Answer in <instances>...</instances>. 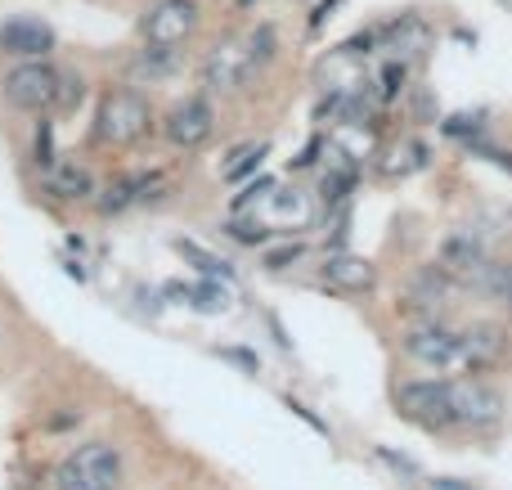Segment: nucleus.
I'll list each match as a JSON object with an SVG mask.
<instances>
[{
	"label": "nucleus",
	"mask_w": 512,
	"mask_h": 490,
	"mask_svg": "<svg viewBox=\"0 0 512 490\" xmlns=\"http://www.w3.org/2000/svg\"><path fill=\"white\" fill-rule=\"evenodd\" d=\"M333 9H337V0H319V5L310 9V36H315L319 27H324L328 18H333Z\"/></svg>",
	"instance_id": "obj_37"
},
{
	"label": "nucleus",
	"mask_w": 512,
	"mask_h": 490,
	"mask_svg": "<svg viewBox=\"0 0 512 490\" xmlns=\"http://www.w3.org/2000/svg\"><path fill=\"white\" fill-rule=\"evenodd\" d=\"M216 356H221V360H234L243 374H261V360H256V351H248V347H216Z\"/></svg>",
	"instance_id": "obj_36"
},
{
	"label": "nucleus",
	"mask_w": 512,
	"mask_h": 490,
	"mask_svg": "<svg viewBox=\"0 0 512 490\" xmlns=\"http://www.w3.org/2000/svg\"><path fill=\"white\" fill-rule=\"evenodd\" d=\"M373 50H378V27H364V32L346 36V41L337 45V54H342V59H369Z\"/></svg>",
	"instance_id": "obj_31"
},
{
	"label": "nucleus",
	"mask_w": 512,
	"mask_h": 490,
	"mask_svg": "<svg viewBox=\"0 0 512 490\" xmlns=\"http://www.w3.org/2000/svg\"><path fill=\"white\" fill-rule=\"evenodd\" d=\"M459 347H463V369H472V374L495 369L508 360V329L495 320H472L459 333Z\"/></svg>",
	"instance_id": "obj_17"
},
{
	"label": "nucleus",
	"mask_w": 512,
	"mask_h": 490,
	"mask_svg": "<svg viewBox=\"0 0 512 490\" xmlns=\"http://www.w3.org/2000/svg\"><path fill=\"white\" fill-rule=\"evenodd\" d=\"M59 50V32L54 23H45L41 14H9L0 23V54L14 63L23 59H50Z\"/></svg>",
	"instance_id": "obj_11"
},
{
	"label": "nucleus",
	"mask_w": 512,
	"mask_h": 490,
	"mask_svg": "<svg viewBox=\"0 0 512 490\" xmlns=\"http://www.w3.org/2000/svg\"><path fill=\"white\" fill-rule=\"evenodd\" d=\"M54 131H59V117L54 113H41L32 126V162L36 171H45L54 158H59V149H54Z\"/></svg>",
	"instance_id": "obj_26"
},
{
	"label": "nucleus",
	"mask_w": 512,
	"mask_h": 490,
	"mask_svg": "<svg viewBox=\"0 0 512 490\" xmlns=\"http://www.w3.org/2000/svg\"><path fill=\"white\" fill-rule=\"evenodd\" d=\"M63 77H68V68H59L54 54L50 59H23L0 77V99H5L14 113H32V117L54 113L59 117Z\"/></svg>",
	"instance_id": "obj_2"
},
{
	"label": "nucleus",
	"mask_w": 512,
	"mask_h": 490,
	"mask_svg": "<svg viewBox=\"0 0 512 490\" xmlns=\"http://www.w3.org/2000/svg\"><path fill=\"white\" fill-rule=\"evenodd\" d=\"M221 234L230 243H239V248H265V243H274L279 225L256 221V212H243V216H230V221H221Z\"/></svg>",
	"instance_id": "obj_23"
},
{
	"label": "nucleus",
	"mask_w": 512,
	"mask_h": 490,
	"mask_svg": "<svg viewBox=\"0 0 512 490\" xmlns=\"http://www.w3.org/2000/svg\"><path fill=\"white\" fill-rule=\"evenodd\" d=\"M436 131L445 135V140H477L481 131H486V113H450V117H441L436 122Z\"/></svg>",
	"instance_id": "obj_27"
},
{
	"label": "nucleus",
	"mask_w": 512,
	"mask_h": 490,
	"mask_svg": "<svg viewBox=\"0 0 512 490\" xmlns=\"http://www.w3.org/2000/svg\"><path fill=\"white\" fill-rule=\"evenodd\" d=\"M409 113H414V122H418V126L441 122V117H436V99H432V90H423V86H409Z\"/></svg>",
	"instance_id": "obj_33"
},
{
	"label": "nucleus",
	"mask_w": 512,
	"mask_h": 490,
	"mask_svg": "<svg viewBox=\"0 0 512 490\" xmlns=\"http://www.w3.org/2000/svg\"><path fill=\"white\" fill-rule=\"evenodd\" d=\"M63 275H68V279H77V284H86V279H90V270H86V261H81L77 252H72V257H63Z\"/></svg>",
	"instance_id": "obj_38"
},
{
	"label": "nucleus",
	"mask_w": 512,
	"mask_h": 490,
	"mask_svg": "<svg viewBox=\"0 0 512 490\" xmlns=\"http://www.w3.org/2000/svg\"><path fill=\"white\" fill-rule=\"evenodd\" d=\"M319 275H324V284L333 288V293H346V297H364L378 288V266L351 248H328Z\"/></svg>",
	"instance_id": "obj_12"
},
{
	"label": "nucleus",
	"mask_w": 512,
	"mask_h": 490,
	"mask_svg": "<svg viewBox=\"0 0 512 490\" xmlns=\"http://www.w3.org/2000/svg\"><path fill=\"white\" fill-rule=\"evenodd\" d=\"M279 185L274 176H252V180H243V189H239V198L230 203V216H243V212H256V207L265 203V194Z\"/></svg>",
	"instance_id": "obj_28"
},
{
	"label": "nucleus",
	"mask_w": 512,
	"mask_h": 490,
	"mask_svg": "<svg viewBox=\"0 0 512 490\" xmlns=\"http://www.w3.org/2000/svg\"><path fill=\"white\" fill-rule=\"evenodd\" d=\"M301 257H306V243H292V239H288V243H274V248L265 243V248H261V266L270 270V275H279V270L297 266Z\"/></svg>",
	"instance_id": "obj_29"
},
{
	"label": "nucleus",
	"mask_w": 512,
	"mask_h": 490,
	"mask_svg": "<svg viewBox=\"0 0 512 490\" xmlns=\"http://www.w3.org/2000/svg\"><path fill=\"white\" fill-rule=\"evenodd\" d=\"M445 414H450V428L490 432L504 423L508 401L486 378H450V387H445Z\"/></svg>",
	"instance_id": "obj_3"
},
{
	"label": "nucleus",
	"mask_w": 512,
	"mask_h": 490,
	"mask_svg": "<svg viewBox=\"0 0 512 490\" xmlns=\"http://www.w3.org/2000/svg\"><path fill=\"white\" fill-rule=\"evenodd\" d=\"M153 122H158V117H153V99L144 95L140 86H108L95 104V126H90V135H95V144H104V149H135V144L153 131Z\"/></svg>",
	"instance_id": "obj_1"
},
{
	"label": "nucleus",
	"mask_w": 512,
	"mask_h": 490,
	"mask_svg": "<svg viewBox=\"0 0 512 490\" xmlns=\"http://www.w3.org/2000/svg\"><path fill=\"white\" fill-rule=\"evenodd\" d=\"M261 207L270 216H279V230L283 225H292V230H315L319 225V203L310 198V189H301V185H292V189L274 185Z\"/></svg>",
	"instance_id": "obj_19"
},
{
	"label": "nucleus",
	"mask_w": 512,
	"mask_h": 490,
	"mask_svg": "<svg viewBox=\"0 0 512 490\" xmlns=\"http://www.w3.org/2000/svg\"><path fill=\"white\" fill-rule=\"evenodd\" d=\"M373 455H378L396 477H405V482H423V468H418L409 455H400V450H391V446H373Z\"/></svg>",
	"instance_id": "obj_30"
},
{
	"label": "nucleus",
	"mask_w": 512,
	"mask_h": 490,
	"mask_svg": "<svg viewBox=\"0 0 512 490\" xmlns=\"http://www.w3.org/2000/svg\"><path fill=\"white\" fill-rule=\"evenodd\" d=\"M41 189L50 198H59V203H90L99 180H95V171H90V162H81L77 153H59V158L41 171Z\"/></svg>",
	"instance_id": "obj_14"
},
{
	"label": "nucleus",
	"mask_w": 512,
	"mask_h": 490,
	"mask_svg": "<svg viewBox=\"0 0 512 490\" xmlns=\"http://www.w3.org/2000/svg\"><path fill=\"white\" fill-rule=\"evenodd\" d=\"M265 324H270V333H274V342H279V347L283 351H292V338H288V329H283V320H279V315H265Z\"/></svg>",
	"instance_id": "obj_39"
},
{
	"label": "nucleus",
	"mask_w": 512,
	"mask_h": 490,
	"mask_svg": "<svg viewBox=\"0 0 512 490\" xmlns=\"http://www.w3.org/2000/svg\"><path fill=\"white\" fill-rule=\"evenodd\" d=\"M436 261H441L450 275H459L463 288H468V279L490 261V243H486V234H481L477 225H459V230H450L441 239V248H436Z\"/></svg>",
	"instance_id": "obj_16"
},
{
	"label": "nucleus",
	"mask_w": 512,
	"mask_h": 490,
	"mask_svg": "<svg viewBox=\"0 0 512 490\" xmlns=\"http://www.w3.org/2000/svg\"><path fill=\"white\" fill-rule=\"evenodd\" d=\"M81 99H86V77H81L77 68H68V77H63V95H59V117L63 113H77Z\"/></svg>",
	"instance_id": "obj_32"
},
{
	"label": "nucleus",
	"mask_w": 512,
	"mask_h": 490,
	"mask_svg": "<svg viewBox=\"0 0 512 490\" xmlns=\"http://www.w3.org/2000/svg\"><path fill=\"white\" fill-rule=\"evenodd\" d=\"M171 248L180 252V257L189 261V266L198 270L203 279H225V284H234L239 279V270H234V261H225V257H216V252H207L203 243H194V239H176Z\"/></svg>",
	"instance_id": "obj_22"
},
{
	"label": "nucleus",
	"mask_w": 512,
	"mask_h": 490,
	"mask_svg": "<svg viewBox=\"0 0 512 490\" xmlns=\"http://www.w3.org/2000/svg\"><path fill=\"white\" fill-rule=\"evenodd\" d=\"M185 68V50H171V45H149L140 41L131 54H126L122 72L126 86H167L171 77H180Z\"/></svg>",
	"instance_id": "obj_15"
},
{
	"label": "nucleus",
	"mask_w": 512,
	"mask_h": 490,
	"mask_svg": "<svg viewBox=\"0 0 512 490\" xmlns=\"http://www.w3.org/2000/svg\"><path fill=\"white\" fill-rule=\"evenodd\" d=\"M117 482H122V446L113 441H86L54 468V490H117Z\"/></svg>",
	"instance_id": "obj_4"
},
{
	"label": "nucleus",
	"mask_w": 512,
	"mask_h": 490,
	"mask_svg": "<svg viewBox=\"0 0 512 490\" xmlns=\"http://www.w3.org/2000/svg\"><path fill=\"white\" fill-rule=\"evenodd\" d=\"M499 302H504L508 311H512V266L504 270V293H499Z\"/></svg>",
	"instance_id": "obj_41"
},
{
	"label": "nucleus",
	"mask_w": 512,
	"mask_h": 490,
	"mask_svg": "<svg viewBox=\"0 0 512 490\" xmlns=\"http://www.w3.org/2000/svg\"><path fill=\"white\" fill-rule=\"evenodd\" d=\"M270 149H274L270 140H248V144H239V149H230V158L221 162V180L225 185H243V180H252L256 171L265 167Z\"/></svg>",
	"instance_id": "obj_21"
},
{
	"label": "nucleus",
	"mask_w": 512,
	"mask_h": 490,
	"mask_svg": "<svg viewBox=\"0 0 512 490\" xmlns=\"http://www.w3.org/2000/svg\"><path fill=\"white\" fill-rule=\"evenodd\" d=\"M432 45V32L418 14H396L378 27V50H391L396 59H423V50Z\"/></svg>",
	"instance_id": "obj_18"
},
{
	"label": "nucleus",
	"mask_w": 512,
	"mask_h": 490,
	"mask_svg": "<svg viewBox=\"0 0 512 490\" xmlns=\"http://www.w3.org/2000/svg\"><path fill=\"white\" fill-rule=\"evenodd\" d=\"M162 297L194 306L198 315H225L230 311V284H225V279H198V284L171 279V284H162Z\"/></svg>",
	"instance_id": "obj_20"
},
{
	"label": "nucleus",
	"mask_w": 512,
	"mask_h": 490,
	"mask_svg": "<svg viewBox=\"0 0 512 490\" xmlns=\"http://www.w3.org/2000/svg\"><path fill=\"white\" fill-rule=\"evenodd\" d=\"M158 171H122V176H113L108 185H99L95 189V212L99 216H122V212H131V207H140V203H149L153 194H158Z\"/></svg>",
	"instance_id": "obj_13"
},
{
	"label": "nucleus",
	"mask_w": 512,
	"mask_h": 490,
	"mask_svg": "<svg viewBox=\"0 0 512 490\" xmlns=\"http://www.w3.org/2000/svg\"><path fill=\"white\" fill-rule=\"evenodd\" d=\"M373 86H378V104H396V99H405L409 95V63L391 54V59L382 63V72H378Z\"/></svg>",
	"instance_id": "obj_25"
},
{
	"label": "nucleus",
	"mask_w": 512,
	"mask_h": 490,
	"mask_svg": "<svg viewBox=\"0 0 512 490\" xmlns=\"http://www.w3.org/2000/svg\"><path fill=\"white\" fill-rule=\"evenodd\" d=\"M162 140L171 144V149L180 153H198L203 144L216 140V126H221V113H216L212 95L207 90H194V95L176 99V104L167 108V117H162Z\"/></svg>",
	"instance_id": "obj_7"
},
{
	"label": "nucleus",
	"mask_w": 512,
	"mask_h": 490,
	"mask_svg": "<svg viewBox=\"0 0 512 490\" xmlns=\"http://www.w3.org/2000/svg\"><path fill=\"white\" fill-rule=\"evenodd\" d=\"M283 410H288V414H292V419H301V423H306V428H310V432H319V437H333V432H328V423H324V419H319V414H315V410H310V405H306V401H297V396H283Z\"/></svg>",
	"instance_id": "obj_34"
},
{
	"label": "nucleus",
	"mask_w": 512,
	"mask_h": 490,
	"mask_svg": "<svg viewBox=\"0 0 512 490\" xmlns=\"http://www.w3.org/2000/svg\"><path fill=\"white\" fill-rule=\"evenodd\" d=\"M432 490H472L463 477H432Z\"/></svg>",
	"instance_id": "obj_40"
},
{
	"label": "nucleus",
	"mask_w": 512,
	"mask_h": 490,
	"mask_svg": "<svg viewBox=\"0 0 512 490\" xmlns=\"http://www.w3.org/2000/svg\"><path fill=\"white\" fill-rule=\"evenodd\" d=\"M243 41H248V50H252V59H256V68H270L274 59H279V50H283V32H279V23H270V18H261L256 27H248L243 32Z\"/></svg>",
	"instance_id": "obj_24"
},
{
	"label": "nucleus",
	"mask_w": 512,
	"mask_h": 490,
	"mask_svg": "<svg viewBox=\"0 0 512 490\" xmlns=\"http://www.w3.org/2000/svg\"><path fill=\"white\" fill-rule=\"evenodd\" d=\"M319 158H328V140L324 135H310V144L292 158V171H310V167H319Z\"/></svg>",
	"instance_id": "obj_35"
},
{
	"label": "nucleus",
	"mask_w": 512,
	"mask_h": 490,
	"mask_svg": "<svg viewBox=\"0 0 512 490\" xmlns=\"http://www.w3.org/2000/svg\"><path fill=\"white\" fill-rule=\"evenodd\" d=\"M405 293H409V302H414L418 311L427 315V320H441L445 311H454V306H459L463 279H459V275H450V270H445L441 261H423V266L409 270Z\"/></svg>",
	"instance_id": "obj_9"
},
{
	"label": "nucleus",
	"mask_w": 512,
	"mask_h": 490,
	"mask_svg": "<svg viewBox=\"0 0 512 490\" xmlns=\"http://www.w3.org/2000/svg\"><path fill=\"white\" fill-rule=\"evenodd\" d=\"M256 77H261V68H256V59H252L243 36L216 41L212 50L203 54V63H198V81H203L207 95H239V90H248Z\"/></svg>",
	"instance_id": "obj_6"
},
{
	"label": "nucleus",
	"mask_w": 512,
	"mask_h": 490,
	"mask_svg": "<svg viewBox=\"0 0 512 490\" xmlns=\"http://www.w3.org/2000/svg\"><path fill=\"white\" fill-rule=\"evenodd\" d=\"M203 27V0H149L135 18V32L149 45H171L185 50Z\"/></svg>",
	"instance_id": "obj_5"
},
{
	"label": "nucleus",
	"mask_w": 512,
	"mask_h": 490,
	"mask_svg": "<svg viewBox=\"0 0 512 490\" xmlns=\"http://www.w3.org/2000/svg\"><path fill=\"white\" fill-rule=\"evenodd\" d=\"M234 5H239V9H252V5H256V0H234Z\"/></svg>",
	"instance_id": "obj_42"
},
{
	"label": "nucleus",
	"mask_w": 512,
	"mask_h": 490,
	"mask_svg": "<svg viewBox=\"0 0 512 490\" xmlns=\"http://www.w3.org/2000/svg\"><path fill=\"white\" fill-rule=\"evenodd\" d=\"M445 387H450V378H409V383L396 387V410L427 432H450Z\"/></svg>",
	"instance_id": "obj_10"
},
{
	"label": "nucleus",
	"mask_w": 512,
	"mask_h": 490,
	"mask_svg": "<svg viewBox=\"0 0 512 490\" xmlns=\"http://www.w3.org/2000/svg\"><path fill=\"white\" fill-rule=\"evenodd\" d=\"M405 356L423 369H436V374H450V369H463V347H459V333L445 329L441 320H423L405 333Z\"/></svg>",
	"instance_id": "obj_8"
}]
</instances>
